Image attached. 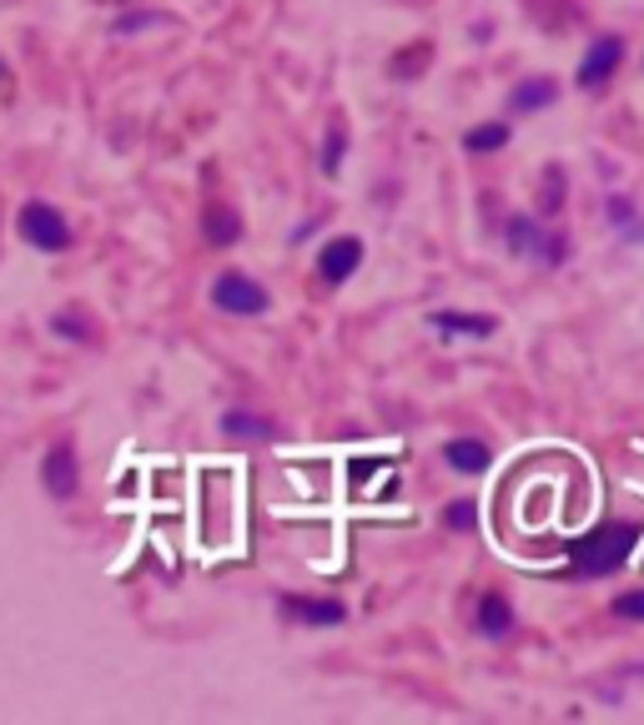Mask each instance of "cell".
Returning <instances> with one entry per match:
<instances>
[{
    "instance_id": "cell-1",
    "label": "cell",
    "mask_w": 644,
    "mask_h": 725,
    "mask_svg": "<svg viewBox=\"0 0 644 725\" xmlns=\"http://www.w3.org/2000/svg\"><path fill=\"white\" fill-rule=\"evenodd\" d=\"M640 540H644L640 519H609V524L590 529V534L569 549V565H574V575H584V580H605V575L630 565V554L640 549Z\"/></svg>"
},
{
    "instance_id": "cell-2",
    "label": "cell",
    "mask_w": 644,
    "mask_h": 725,
    "mask_svg": "<svg viewBox=\"0 0 644 725\" xmlns=\"http://www.w3.org/2000/svg\"><path fill=\"white\" fill-rule=\"evenodd\" d=\"M503 242H509L513 257H528V263H544V267H559L569 257L564 238L544 232L539 217H524V212H513L509 222H503Z\"/></svg>"
},
{
    "instance_id": "cell-3",
    "label": "cell",
    "mask_w": 644,
    "mask_h": 725,
    "mask_svg": "<svg viewBox=\"0 0 644 725\" xmlns=\"http://www.w3.org/2000/svg\"><path fill=\"white\" fill-rule=\"evenodd\" d=\"M15 227H21V238H26L36 252H66L71 247V227L51 202H26L21 217H15Z\"/></svg>"
},
{
    "instance_id": "cell-4",
    "label": "cell",
    "mask_w": 644,
    "mask_h": 725,
    "mask_svg": "<svg viewBox=\"0 0 644 725\" xmlns=\"http://www.w3.org/2000/svg\"><path fill=\"white\" fill-rule=\"evenodd\" d=\"M619 61H624V36H594L590 46H584V56H579V92H605L609 81H615Z\"/></svg>"
},
{
    "instance_id": "cell-5",
    "label": "cell",
    "mask_w": 644,
    "mask_h": 725,
    "mask_svg": "<svg viewBox=\"0 0 644 725\" xmlns=\"http://www.w3.org/2000/svg\"><path fill=\"white\" fill-rule=\"evenodd\" d=\"M211 303L222 307V313L232 317H257L272 307V298H267L263 282H252L247 273H222L217 282H211Z\"/></svg>"
},
{
    "instance_id": "cell-6",
    "label": "cell",
    "mask_w": 644,
    "mask_h": 725,
    "mask_svg": "<svg viewBox=\"0 0 644 725\" xmlns=\"http://www.w3.org/2000/svg\"><path fill=\"white\" fill-rule=\"evenodd\" d=\"M40 484H46V494L51 499H76L81 488V459L71 444H51L46 449V459H40Z\"/></svg>"
},
{
    "instance_id": "cell-7",
    "label": "cell",
    "mask_w": 644,
    "mask_h": 725,
    "mask_svg": "<svg viewBox=\"0 0 644 725\" xmlns=\"http://www.w3.org/2000/svg\"><path fill=\"white\" fill-rule=\"evenodd\" d=\"M357 267H363V238H353V232H342V238H332L328 247L317 252V277H323L328 288L348 282Z\"/></svg>"
},
{
    "instance_id": "cell-8",
    "label": "cell",
    "mask_w": 644,
    "mask_h": 725,
    "mask_svg": "<svg viewBox=\"0 0 644 725\" xmlns=\"http://www.w3.org/2000/svg\"><path fill=\"white\" fill-rule=\"evenodd\" d=\"M282 609H288L292 620L317 625V630H332V625L348 620V605L328 600V594H282Z\"/></svg>"
},
{
    "instance_id": "cell-9",
    "label": "cell",
    "mask_w": 644,
    "mask_h": 725,
    "mask_svg": "<svg viewBox=\"0 0 644 725\" xmlns=\"http://www.w3.org/2000/svg\"><path fill=\"white\" fill-rule=\"evenodd\" d=\"M202 238H207L211 247H232V242L242 238V217L227 197H211L207 207H202Z\"/></svg>"
},
{
    "instance_id": "cell-10",
    "label": "cell",
    "mask_w": 644,
    "mask_h": 725,
    "mask_svg": "<svg viewBox=\"0 0 644 725\" xmlns=\"http://www.w3.org/2000/svg\"><path fill=\"white\" fill-rule=\"evenodd\" d=\"M438 333H448V338H494L499 333V317L494 313H453V307H443V313L428 317Z\"/></svg>"
},
{
    "instance_id": "cell-11",
    "label": "cell",
    "mask_w": 644,
    "mask_h": 725,
    "mask_svg": "<svg viewBox=\"0 0 644 725\" xmlns=\"http://www.w3.org/2000/svg\"><path fill=\"white\" fill-rule=\"evenodd\" d=\"M474 625L478 635H488V640H503V635L513 630V605H509V594H484L474 609Z\"/></svg>"
},
{
    "instance_id": "cell-12",
    "label": "cell",
    "mask_w": 644,
    "mask_h": 725,
    "mask_svg": "<svg viewBox=\"0 0 644 725\" xmlns=\"http://www.w3.org/2000/svg\"><path fill=\"white\" fill-rule=\"evenodd\" d=\"M443 459L453 463L459 474H484L488 463H494V454H488V444H478V438H448Z\"/></svg>"
},
{
    "instance_id": "cell-13",
    "label": "cell",
    "mask_w": 644,
    "mask_h": 725,
    "mask_svg": "<svg viewBox=\"0 0 644 725\" xmlns=\"http://www.w3.org/2000/svg\"><path fill=\"white\" fill-rule=\"evenodd\" d=\"M554 101H559V81L554 76H534V81H524V86H513V96H509L513 111H544V106H554Z\"/></svg>"
},
{
    "instance_id": "cell-14",
    "label": "cell",
    "mask_w": 644,
    "mask_h": 725,
    "mask_svg": "<svg viewBox=\"0 0 644 725\" xmlns=\"http://www.w3.org/2000/svg\"><path fill=\"white\" fill-rule=\"evenodd\" d=\"M513 136L509 121H484V126H474V132H463V152H474V157H484V152H503Z\"/></svg>"
},
{
    "instance_id": "cell-15",
    "label": "cell",
    "mask_w": 644,
    "mask_h": 725,
    "mask_svg": "<svg viewBox=\"0 0 644 725\" xmlns=\"http://www.w3.org/2000/svg\"><path fill=\"white\" fill-rule=\"evenodd\" d=\"M222 434H232V438H277V423L263 419V413L232 409V413H222Z\"/></svg>"
},
{
    "instance_id": "cell-16",
    "label": "cell",
    "mask_w": 644,
    "mask_h": 725,
    "mask_svg": "<svg viewBox=\"0 0 644 725\" xmlns=\"http://www.w3.org/2000/svg\"><path fill=\"white\" fill-rule=\"evenodd\" d=\"M342 152H348V126H342V117H332L328 136H323V177H338Z\"/></svg>"
},
{
    "instance_id": "cell-17",
    "label": "cell",
    "mask_w": 644,
    "mask_h": 725,
    "mask_svg": "<svg viewBox=\"0 0 644 725\" xmlns=\"http://www.w3.org/2000/svg\"><path fill=\"white\" fill-rule=\"evenodd\" d=\"M609 222H615V232H630L634 242L644 238L640 212H634V202H624V197H609Z\"/></svg>"
},
{
    "instance_id": "cell-18",
    "label": "cell",
    "mask_w": 644,
    "mask_h": 725,
    "mask_svg": "<svg viewBox=\"0 0 644 725\" xmlns=\"http://www.w3.org/2000/svg\"><path fill=\"white\" fill-rule=\"evenodd\" d=\"M146 26H177L171 15H157V11H132L117 21V36H132V31H146Z\"/></svg>"
},
{
    "instance_id": "cell-19",
    "label": "cell",
    "mask_w": 644,
    "mask_h": 725,
    "mask_svg": "<svg viewBox=\"0 0 644 725\" xmlns=\"http://www.w3.org/2000/svg\"><path fill=\"white\" fill-rule=\"evenodd\" d=\"M539 207H544V217H554V212L564 207V167H549V192L539 186Z\"/></svg>"
},
{
    "instance_id": "cell-20",
    "label": "cell",
    "mask_w": 644,
    "mask_h": 725,
    "mask_svg": "<svg viewBox=\"0 0 644 725\" xmlns=\"http://www.w3.org/2000/svg\"><path fill=\"white\" fill-rule=\"evenodd\" d=\"M474 519H478L474 499H453V504L443 509V524H448V529H474Z\"/></svg>"
},
{
    "instance_id": "cell-21",
    "label": "cell",
    "mask_w": 644,
    "mask_h": 725,
    "mask_svg": "<svg viewBox=\"0 0 644 725\" xmlns=\"http://www.w3.org/2000/svg\"><path fill=\"white\" fill-rule=\"evenodd\" d=\"M615 615H619V620H640L644 625V590H624V594H619Z\"/></svg>"
},
{
    "instance_id": "cell-22",
    "label": "cell",
    "mask_w": 644,
    "mask_h": 725,
    "mask_svg": "<svg viewBox=\"0 0 644 725\" xmlns=\"http://www.w3.org/2000/svg\"><path fill=\"white\" fill-rule=\"evenodd\" d=\"M56 333H66L76 343H92V328H81V313H56Z\"/></svg>"
},
{
    "instance_id": "cell-23",
    "label": "cell",
    "mask_w": 644,
    "mask_h": 725,
    "mask_svg": "<svg viewBox=\"0 0 644 725\" xmlns=\"http://www.w3.org/2000/svg\"><path fill=\"white\" fill-rule=\"evenodd\" d=\"M11 86V67H5V56H0V92Z\"/></svg>"
}]
</instances>
